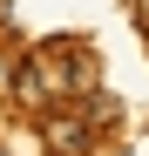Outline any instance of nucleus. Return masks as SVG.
Segmentation results:
<instances>
[{"label":"nucleus","mask_w":149,"mask_h":156,"mask_svg":"<svg viewBox=\"0 0 149 156\" xmlns=\"http://www.w3.org/2000/svg\"><path fill=\"white\" fill-rule=\"evenodd\" d=\"M136 14H142V20H149V0H136Z\"/></svg>","instance_id":"obj_3"},{"label":"nucleus","mask_w":149,"mask_h":156,"mask_svg":"<svg viewBox=\"0 0 149 156\" xmlns=\"http://www.w3.org/2000/svg\"><path fill=\"white\" fill-rule=\"evenodd\" d=\"M115 115H122V102H115L109 88H95V95H88V115H81V122L95 129V122H115Z\"/></svg>","instance_id":"obj_2"},{"label":"nucleus","mask_w":149,"mask_h":156,"mask_svg":"<svg viewBox=\"0 0 149 156\" xmlns=\"http://www.w3.org/2000/svg\"><path fill=\"white\" fill-rule=\"evenodd\" d=\"M41 136H47V149H54V156H95V129L81 122V109H74V115H47Z\"/></svg>","instance_id":"obj_1"},{"label":"nucleus","mask_w":149,"mask_h":156,"mask_svg":"<svg viewBox=\"0 0 149 156\" xmlns=\"http://www.w3.org/2000/svg\"><path fill=\"white\" fill-rule=\"evenodd\" d=\"M0 156H7V149H0Z\"/></svg>","instance_id":"obj_4"}]
</instances>
